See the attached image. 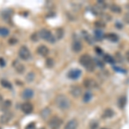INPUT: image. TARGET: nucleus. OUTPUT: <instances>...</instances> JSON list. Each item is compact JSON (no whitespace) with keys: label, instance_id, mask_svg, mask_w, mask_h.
I'll list each match as a JSON object with an SVG mask.
<instances>
[{"label":"nucleus","instance_id":"nucleus-1","mask_svg":"<svg viewBox=\"0 0 129 129\" xmlns=\"http://www.w3.org/2000/svg\"><path fill=\"white\" fill-rule=\"evenodd\" d=\"M79 63L83 66L88 72H94L95 68V60L92 59L89 54H84L80 57Z\"/></svg>","mask_w":129,"mask_h":129},{"label":"nucleus","instance_id":"nucleus-2","mask_svg":"<svg viewBox=\"0 0 129 129\" xmlns=\"http://www.w3.org/2000/svg\"><path fill=\"white\" fill-rule=\"evenodd\" d=\"M55 104L59 109L62 110H66L69 109L71 106L70 100L64 95H58L55 97Z\"/></svg>","mask_w":129,"mask_h":129},{"label":"nucleus","instance_id":"nucleus-3","mask_svg":"<svg viewBox=\"0 0 129 129\" xmlns=\"http://www.w3.org/2000/svg\"><path fill=\"white\" fill-rule=\"evenodd\" d=\"M39 37H41V39L45 41H47L50 43H54L56 39L55 36L51 33V31L46 29V28H43V29L40 30L39 32Z\"/></svg>","mask_w":129,"mask_h":129},{"label":"nucleus","instance_id":"nucleus-4","mask_svg":"<svg viewBox=\"0 0 129 129\" xmlns=\"http://www.w3.org/2000/svg\"><path fill=\"white\" fill-rule=\"evenodd\" d=\"M62 123H63V120L60 119L58 116H53L51 119L49 120L48 125L50 129H59L61 126Z\"/></svg>","mask_w":129,"mask_h":129},{"label":"nucleus","instance_id":"nucleus-5","mask_svg":"<svg viewBox=\"0 0 129 129\" xmlns=\"http://www.w3.org/2000/svg\"><path fill=\"white\" fill-rule=\"evenodd\" d=\"M18 54H19V57L21 59L23 60L29 59L31 57V53L29 49L27 47H25V46H22V47H20L19 51H18Z\"/></svg>","mask_w":129,"mask_h":129},{"label":"nucleus","instance_id":"nucleus-6","mask_svg":"<svg viewBox=\"0 0 129 129\" xmlns=\"http://www.w3.org/2000/svg\"><path fill=\"white\" fill-rule=\"evenodd\" d=\"M82 75V71L79 69H72L67 72V77L70 79L77 80L81 77Z\"/></svg>","mask_w":129,"mask_h":129},{"label":"nucleus","instance_id":"nucleus-7","mask_svg":"<svg viewBox=\"0 0 129 129\" xmlns=\"http://www.w3.org/2000/svg\"><path fill=\"white\" fill-rule=\"evenodd\" d=\"M84 86L88 89H91L97 88L98 87V84H97L96 81L92 79V78H86L84 81Z\"/></svg>","mask_w":129,"mask_h":129},{"label":"nucleus","instance_id":"nucleus-8","mask_svg":"<svg viewBox=\"0 0 129 129\" xmlns=\"http://www.w3.org/2000/svg\"><path fill=\"white\" fill-rule=\"evenodd\" d=\"M82 92H83L82 88H81L79 85H72L70 89V93L74 97H79L82 95Z\"/></svg>","mask_w":129,"mask_h":129},{"label":"nucleus","instance_id":"nucleus-9","mask_svg":"<svg viewBox=\"0 0 129 129\" xmlns=\"http://www.w3.org/2000/svg\"><path fill=\"white\" fill-rule=\"evenodd\" d=\"M21 109H22V111L23 112L24 114H28L32 113L33 109H34V107H33V105L31 104L30 103H24L21 105Z\"/></svg>","mask_w":129,"mask_h":129},{"label":"nucleus","instance_id":"nucleus-10","mask_svg":"<svg viewBox=\"0 0 129 129\" xmlns=\"http://www.w3.org/2000/svg\"><path fill=\"white\" fill-rule=\"evenodd\" d=\"M37 53H38V54L42 56V57H46V56L48 55L49 49H48V47H46L45 45H41L37 47Z\"/></svg>","mask_w":129,"mask_h":129},{"label":"nucleus","instance_id":"nucleus-11","mask_svg":"<svg viewBox=\"0 0 129 129\" xmlns=\"http://www.w3.org/2000/svg\"><path fill=\"white\" fill-rule=\"evenodd\" d=\"M82 48H83L82 43H81L79 41H74L73 42H72V49L74 53H79V52L82 51Z\"/></svg>","mask_w":129,"mask_h":129},{"label":"nucleus","instance_id":"nucleus-12","mask_svg":"<svg viewBox=\"0 0 129 129\" xmlns=\"http://www.w3.org/2000/svg\"><path fill=\"white\" fill-rule=\"evenodd\" d=\"M78 126V122L76 119H72L69 120L64 126V129H77Z\"/></svg>","mask_w":129,"mask_h":129},{"label":"nucleus","instance_id":"nucleus-13","mask_svg":"<svg viewBox=\"0 0 129 129\" xmlns=\"http://www.w3.org/2000/svg\"><path fill=\"white\" fill-rule=\"evenodd\" d=\"M34 95V91L31 89H25L22 93V97L24 100H28L31 99Z\"/></svg>","mask_w":129,"mask_h":129},{"label":"nucleus","instance_id":"nucleus-14","mask_svg":"<svg viewBox=\"0 0 129 129\" xmlns=\"http://www.w3.org/2000/svg\"><path fill=\"white\" fill-rule=\"evenodd\" d=\"M13 66L18 73H22L25 70L24 66L22 63H20L18 60H15V61H13Z\"/></svg>","mask_w":129,"mask_h":129},{"label":"nucleus","instance_id":"nucleus-15","mask_svg":"<svg viewBox=\"0 0 129 129\" xmlns=\"http://www.w3.org/2000/svg\"><path fill=\"white\" fill-rule=\"evenodd\" d=\"M104 38H106L107 40H109L112 42H117L119 41L120 37L118 35L114 34V33H109V34H107L104 35Z\"/></svg>","mask_w":129,"mask_h":129},{"label":"nucleus","instance_id":"nucleus-16","mask_svg":"<svg viewBox=\"0 0 129 129\" xmlns=\"http://www.w3.org/2000/svg\"><path fill=\"white\" fill-rule=\"evenodd\" d=\"M114 115V111L111 109H106L104 111H103V114H102V117L103 119H110Z\"/></svg>","mask_w":129,"mask_h":129},{"label":"nucleus","instance_id":"nucleus-17","mask_svg":"<svg viewBox=\"0 0 129 129\" xmlns=\"http://www.w3.org/2000/svg\"><path fill=\"white\" fill-rule=\"evenodd\" d=\"M117 104H118V107H119L120 109H123L124 108L126 107V97L125 96V95L120 96L117 101Z\"/></svg>","mask_w":129,"mask_h":129},{"label":"nucleus","instance_id":"nucleus-18","mask_svg":"<svg viewBox=\"0 0 129 129\" xmlns=\"http://www.w3.org/2000/svg\"><path fill=\"white\" fill-rule=\"evenodd\" d=\"M103 59H104V61L106 62V63H109V64H115V59H114V58L112 55L108 54V53L104 54V56H103Z\"/></svg>","mask_w":129,"mask_h":129},{"label":"nucleus","instance_id":"nucleus-19","mask_svg":"<svg viewBox=\"0 0 129 129\" xmlns=\"http://www.w3.org/2000/svg\"><path fill=\"white\" fill-rule=\"evenodd\" d=\"M94 35H95V38L97 41H102L103 39V37H104V35H103V32L102 29H95L94 31Z\"/></svg>","mask_w":129,"mask_h":129},{"label":"nucleus","instance_id":"nucleus-20","mask_svg":"<svg viewBox=\"0 0 129 129\" xmlns=\"http://www.w3.org/2000/svg\"><path fill=\"white\" fill-rule=\"evenodd\" d=\"M109 10H111L112 12H114V13H120V12H121V8H120V6L115 5V4L110 5Z\"/></svg>","mask_w":129,"mask_h":129},{"label":"nucleus","instance_id":"nucleus-21","mask_svg":"<svg viewBox=\"0 0 129 129\" xmlns=\"http://www.w3.org/2000/svg\"><path fill=\"white\" fill-rule=\"evenodd\" d=\"M91 98H92V93H91L90 91H87L84 95V96H83V101H84V103H88V102L90 101Z\"/></svg>","mask_w":129,"mask_h":129},{"label":"nucleus","instance_id":"nucleus-22","mask_svg":"<svg viewBox=\"0 0 129 129\" xmlns=\"http://www.w3.org/2000/svg\"><path fill=\"white\" fill-rule=\"evenodd\" d=\"M10 34V30L8 29L7 28H5V27H0V35L3 37H5L7 35H9Z\"/></svg>","mask_w":129,"mask_h":129},{"label":"nucleus","instance_id":"nucleus-23","mask_svg":"<svg viewBox=\"0 0 129 129\" xmlns=\"http://www.w3.org/2000/svg\"><path fill=\"white\" fill-rule=\"evenodd\" d=\"M10 118H11V114L9 113H5V114L2 115L1 121L3 122V123H6V122H8L10 120Z\"/></svg>","mask_w":129,"mask_h":129},{"label":"nucleus","instance_id":"nucleus-24","mask_svg":"<svg viewBox=\"0 0 129 129\" xmlns=\"http://www.w3.org/2000/svg\"><path fill=\"white\" fill-rule=\"evenodd\" d=\"M84 33L85 34V35H84V38H85V40H86L87 41H88L89 44L92 45L93 43H94V41H93V39L91 38V36H90V35H89V34H87V33H85V32H84Z\"/></svg>","mask_w":129,"mask_h":129},{"label":"nucleus","instance_id":"nucleus-25","mask_svg":"<svg viewBox=\"0 0 129 129\" xmlns=\"http://www.w3.org/2000/svg\"><path fill=\"white\" fill-rule=\"evenodd\" d=\"M1 84L3 85L4 87H5V88H8V89L11 88V84H10V82H8L7 80H2Z\"/></svg>","mask_w":129,"mask_h":129},{"label":"nucleus","instance_id":"nucleus-26","mask_svg":"<svg viewBox=\"0 0 129 129\" xmlns=\"http://www.w3.org/2000/svg\"><path fill=\"white\" fill-rule=\"evenodd\" d=\"M49 114H50V109H46L41 112V115H42L43 119H46Z\"/></svg>","mask_w":129,"mask_h":129},{"label":"nucleus","instance_id":"nucleus-27","mask_svg":"<svg viewBox=\"0 0 129 129\" xmlns=\"http://www.w3.org/2000/svg\"><path fill=\"white\" fill-rule=\"evenodd\" d=\"M95 25L97 27V28H104L106 26V23L103 21H98V22H95Z\"/></svg>","mask_w":129,"mask_h":129},{"label":"nucleus","instance_id":"nucleus-28","mask_svg":"<svg viewBox=\"0 0 129 129\" xmlns=\"http://www.w3.org/2000/svg\"><path fill=\"white\" fill-rule=\"evenodd\" d=\"M53 64H54V61H53V59H48L47 60V67H49V68L53 67Z\"/></svg>","mask_w":129,"mask_h":129},{"label":"nucleus","instance_id":"nucleus-29","mask_svg":"<svg viewBox=\"0 0 129 129\" xmlns=\"http://www.w3.org/2000/svg\"><path fill=\"white\" fill-rule=\"evenodd\" d=\"M89 128L90 129H97L98 128V122H96V121L91 122L90 125H89Z\"/></svg>","mask_w":129,"mask_h":129},{"label":"nucleus","instance_id":"nucleus-30","mask_svg":"<svg viewBox=\"0 0 129 129\" xmlns=\"http://www.w3.org/2000/svg\"><path fill=\"white\" fill-rule=\"evenodd\" d=\"M123 22L126 24H129V12L126 13L123 16Z\"/></svg>","mask_w":129,"mask_h":129},{"label":"nucleus","instance_id":"nucleus-31","mask_svg":"<svg viewBox=\"0 0 129 129\" xmlns=\"http://www.w3.org/2000/svg\"><path fill=\"white\" fill-rule=\"evenodd\" d=\"M114 69L115 70L116 72H122V73L126 72V71H123L124 69H121V68H120V67H115V66H114Z\"/></svg>","mask_w":129,"mask_h":129},{"label":"nucleus","instance_id":"nucleus-32","mask_svg":"<svg viewBox=\"0 0 129 129\" xmlns=\"http://www.w3.org/2000/svg\"><path fill=\"white\" fill-rule=\"evenodd\" d=\"M95 53H96L97 54H102V53H103V50L100 48V47H95Z\"/></svg>","mask_w":129,"mask_h":129},{"label":"nucleus","instance_id":"nucleus-33","mask_svg":"<svg viewBox=\"0 0 129 129\" xmlns=\"http://www.w3.org/2000/svg\"><path fill=\"white\" fill-rule=\"evenodd\" d=\"M10 103H10V101H6L4 106H5V108H9V107H10Z\"/></svg>","mask_w":129,"mask_h":129},{"label":"nucleus","instance_id":"nucleus-34","mask_svg":"<svg viewBox=\"0 0 129 129\" xmlns=\"http://www.w3.org/2000/svg\"><path fill=\"white\" fill-rule=\"evenodd\" d=\"M5 64V60H4L2 58H0V66H4Z\"/></svg>","mask_w":129,"mask_h":129},{"label":"nucleus","instance_id":"nucleus-35","mask_svg":"<svg viewBox=\"0 0 129 129\" xmlns=\"http://www.w3.org/2000/svg\"><path fill=\"white\" fill-rule=\"evenodd\" d=\"M32 40L33 41H37L38 40V38H37V35H36V34H34L32 35Z\"/></svg>","mask_w":129,"mask_h":129},{"label":"nucleus","instance_id":"nucleus-36","mask_svg":"<svg viewBox=\"0 0 129 129\" xmlns=\"http://www.w3.org/2000/svg\"><path fill=\"white\" fill-rule=\"evenodd\" d=\"M115 26L117 27V28H119V29H121V28H122V25L119 23V22H117V23L115 24Z\"/></svg>","mask_w":129,"mask_h":129},{"label":"nucleus","instance_id":"nucleus-37","mask_svg":"<svg viewBox=\"0 0 129 129\" xmlns=\"http://www.w3.org/2000/svg\"><path fill=\"white\" fill-rule=\"evenodd\" d=\"M126 59H127L128 62H129V51H127L126 53Z\"/></svg>","mask_w":129,"mask_h":129},{"label":"nucleus","instance_id":"nucleus-38","mask_svg":"<svg viewBox=\"0 0 129 129\" xmlns=\"http://www.w3.org/2000/svg\"><path fill=\"white\" fill-rule=\"evenodd\" d=\"M40 129H45V128H40Z\"/></svg>","mask_w":129,"mask_h":129}]
</instances>
